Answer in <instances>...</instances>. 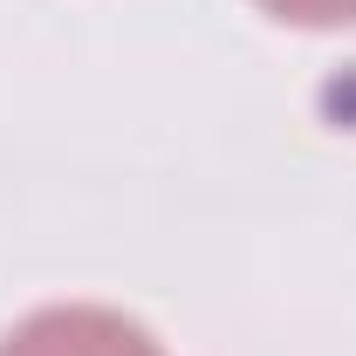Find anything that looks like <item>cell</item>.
Listing matches in <instances>:
<instances>
[{
	"mask_svg": "<svg viewBox=\"0 0 356 356\" xmlns=\"http://www.w3.org/2000/svg\"><path fill=\"white\" fill-rule=\"evenodd\" d=\"M0 356H165V350L110 309H42L0 343Z\"/></svg>",
	"mask_w": 356,
	"mask_h": 356,
	"instance_id": "1",
	"label": "cell"
},
{
	"mask_svg": "<svg viewBox=\"0 0 356 356\" xmlns=\"http://www.w3.org/2000/svg\"><path fill=\"white\" fill-rule=\"evenodd\" d=\"M267 14H281V21H302V28H343L356 21V0H261Z\"/></svg>",
	"mask_w": 356,
	"mask_h": 356,
	"instance_id": "2",
	"label": "cell"
}]
</instances>
